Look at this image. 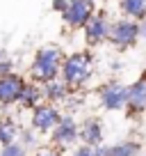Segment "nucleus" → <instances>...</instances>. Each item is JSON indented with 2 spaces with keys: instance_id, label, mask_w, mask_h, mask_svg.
Returning a JSON list of instances; mask_svg holds the SVG:
<instances>
[{
  "instance_id": "obj_1",
  "label": "nucleus",
  "mask_w": 146,
  "mask_h": 156,
  "mask_svg": "<svg viewBox=\"0 0 146 156\" xmlns=\"http://www.w3.org/2000/svg\"><path fill=\"white\" fill-rule=\"evenodd\" d=\"M62 51L55 46H41L32 60V76L37 83H50L59 78V69H62Z\"/></svg>"
},
{
  "instance_id": "obj_2",
  "label": "nucleus",
  "mask_w": 146,
  "mask_h": 156,
  "mask_svg": "<svg viewBox=\"0 0 146 156\" xmlns=\"http://www.w3.org/2000/svg\"><path fill=\"white\" fill-rule=\"evenodd\" d=\"M59 76L66 83V87H78L85 80H89L91 76V55L87 51L82 53H71L62 60V69H59Z\"/></svg>"
},
{
  "instance_id": "obj_3",
  "label": "nucleus",
  "mask_w": 146,
  "mask_h": 156,
  "mask_svg": "<svg viewBox=\"0 0 146 156\" xmlns=\"http://www.w3.org/2000/svg\"><path fill=\"white\" fill-rule=\"evenodd\" d=\"M139 39V23L132 19H119L110 23V32H107V41L117 46L119 51H126L137 44Z\"/></svg>"
},
{
  "instance_id": "obj_4",
  "label": "nucleus",
  "mask_w": 146,
  "mask_h": 156,
  "mask_svg": "<svg viewBox=\"0 0 146 156\" xmlns=\"http://www.w3.org/2000/svg\"><path fill=\"white\" fill-rule=\"evenodd\" d=\"M91 16H94V0H68V7L62 14V21L71 30H80L87 25Z\"/></svg>"
},
{
  "instance_id": "obj_5",
  "label": "nucleus",
  "mask_w": 146,
  "mask_h": 156,
  "mask_svg": "<svg viewBox=\"0 0 146 156\" xmlns=\"http://www.w3.org/2000/svg\"><path fill=\"white\" fill-rule=\"evenodd\" d=\"M25 80L21 73L12 71L7 76H0V103L2 106H12V103H18L21 94L25 90Z\"/></svg>"
},
{
  "instance_id": "obj_6",
  "label": "nucleus",
  "mask_w": 146,
  "mask_h": 156,
  "mask_svg": "<svg viewBox=\"0 0 146 156\" xmlns=\"http://www.w3.org/2000/svg\"><path fill=\"white\" fill-rule=\"evenodd\" d=\"M98 94H101V103H103L105 110H121V108H126L128 87L121 85V83H117V80L105 83L101 90H98Z\"/></svg>"
},
{
  "instance_id": "obj_7",
  "label": "nucleus",
  "mask_w": 146,
  "mask_h": 156,
  "mask_svg": "<svg viewBox=\"0 0 146 156\" xmlns=\"http://www.w3.org/2000/svg\"><path fill=\"white\" fill-rule=\"evenodd\" d=\"M85 44L89 48H96L103 41H107V32H110V21L105 14H94L85 25Z\"/></svg>"
},
{
  "instance_id": "obj_8",
  "label": "nucleus",
  "mask_w": 146,
  "mask_h": 156,
  "mask_svg": "<svg viewBox=\"0 0 146 156\" xmlns=\"http://www.w3.org/2000/svg\"><path fill=\"white\" fill-rule=\"evenodd\" d=\"M32 126L37 129V131L46 133V131H53L55 126L59 124V119H62V115H59V110L55 106H48V103H39L37 108H32Z\"/></svg>"
},
{
  "instance_id": "obj_9",
  "label": "nucleus",
  "mask_w": 146,
  "mask_h": 156,
  "mask_svg": "<svg viewBox=\"0 0 146 156\" xmlns=\"http://www.w3.org/2000/svg\"><path fill=\"white\" fill-rule=\"evenodd\" d=\"M126 108L130 112H144L146 110V69L132 85H128V101Z\"/></svg>"
},
{
  "instance_id": "obj_10",
  "label": "nucleus",
  "mask_w": 146,
  "mask_h": 156,
  "mask_svg": "<svg viewBox=\"0 0 146 156\" xmlns=\"http://www.w3.org/2000/svg\"><path fill=\"white\" fill-rule=\"evenodd\" d=\"M53 142L55 145H59V147H66V145H71L73 140H78V126H75V122H73V117L71 115H66V117H62L59 119V124L53 129Z\"/></svg>"
},
{
  "instance_id": "obj_11",
  "label": "nucleus",
  "mask_w": 146,
  "mask_h": 156,
  "mask_svg": "<svg viewBox=\"0 0 146 156\" xmlns=\"http://www.w3.org/2000/svg\"><path fill=\"white\" fill-rule=\"evenodd\" d=\"M78 138H82V145H89V147L101 145V140H103L101 122H98V119H87V122L82 124V131L78 133Z\"/></svg>"
},
{
  "instance_id": "obj_12",
  "label": "nucleus",
  "mask_w": 146,
  "mask_h": 156,
  "mask_svg": "<svg viewBox=\"0 0 146 156\" xmlns=\"http://www.w3.org/2000/svg\"><path fill=\"white\" fill-rule=\"evenodd\" d=\"M123 16L132 21H146V0H119Z\"/></svg>"
},
{
  "instance_id": "obj_13",
  "label": "nucleus",
  "mask_w": 146,
  "mask_h": 156,
  "mask_svg": "<svg viewBox=\"0 0 146 156\" xmlns=\"http://www.w3.org/2000/svg\"><path fill=\"white\" fill-rule=\"evenodd\" d=\"M41 99H44V92H41V87L37 83H25V90L23 94H21L18 103L25 108H37L41 103Z\"/></svg>"
},
{
  "instance_id": "obj_14",
  "label": "nucleus",
  "mask_w": 146,
  "mask_h": 156,
  "mask_svg": "<svg viewBox=\"0 0 146 156\" xmlns=\"http://www.w3.org/2000/svg\"><path fill=\"white\" fill-rule=\"evenodd\" d=\"M66 83L64 80H50V83H44V87H41V92H44V99H48V101H59V99L66 97Z\"/></svg>"
},
{
  "instance_id": "obj_15",
  "label": "nucleus",
  "mask_w": 146,
  "mask_h": 156,
  "mask_svg": "<svg viewBox=\"0 0 146 156\" xmlns=\"http://www.w3.org/2000/svg\"><path fill=\"white\" fill-rule=\"evenodd\" d=\"M110 156H139V145L132 140L119 142V145L110 147Z\"/></svg>"
},
{
  "instance_id": "obj_16",
  "label": "nucleus",
  "mask_w": 146,
  "mask_h": 156,
  "mask_svg": "<svg viewBox=\"0 0 146 156\" xmlns=\"http://www.w3.org/2000/svg\"><path fill=\"white\" fill-rule=\"evenodd\" d=\"M16 136H18V131H16L14 122L12 119H0V145L5 147L9 142H14Z\"/></svg>"
},
{
  "instance_id": "obj_17",
  "label": "nucleus",
  "mask_w": 146,
  "mask_h": 156,
  "mask_svg": "<svg viewBox=\"0 0 146 156\" xmlns=\"http://www.w3.org/2000/svg\"><path fill=\"white\" fill-rule=\"evenodd\" d=\"M0 156H25V145L23 142H9L0 149Z\"/></svg>"
},
{
  "instance_id": "obj_18",
  "label": "nucleus",
  "mask_w": 146,
  "mask_h": 156,
  "mask_svg": "<svg viewBox=\"0 0 146 156\" xmlns=\"http://www.w3.org/2000/svg\"><path fill=\"white\" fill-rule=\"evenodd\" d=\"M14 71V62H12V58H5L0 60V76H7V73Z\"/></svg>"
},
{
  "instance_id": "obj_19",
  "label": "nucleus",
  "mask_w": 146,
  "mask_h": 156,
  "mask_svg": "<svg viewBox=\"0 0 146 156\" xmlns=\"http://www.w3.org/2000/svg\"><path fill=\"white\" fill-rule=\"evenodd\" d=\"M66 7H68V0H53V9L59 12V14H64Z\"/></svg>"
},
{
  "instance_id": "obj_20",
  "label": "nucleus",
  "mask_w": 146,
  "mask_h": 156,
  "mask_svg": "<svg viewBox=\"0 0 146 156\" xmlns=\"http://www.w3.org/2000/svg\"><path fill=\"white\" fill-rule=\"evenodd\" d=\"M71 156H94V154H91V147L89 145H82V147H78V149L73 151Z\"/></svg>"
},
{
  "instance_id": "obj_21",
  "label": "nucleus",
  "mask_w": 146,
  "mask_h": 156,
  "mask_svg": "<svg viewBox=\"0 0 146 156\" xmlns=\"http://www.w3.org/2000/svg\"><path fill=\"white\" fill-rule=\"evenodd\" d=\"M21 140H23L25 145H32V142H34V136H32V131H23V133H21Z\"/></svg>"
},
{
  "instance_id": "obj_22",
  "label": "nucleus",
  "mask_w": 146,
  "mask_h": 156,
  "mask_svg": "<svg viewBox=\"0 0 146 156\" xmlns=\"http://www.w3.org/2000/svg\"><path fill=\"white\" fill-rule=\"evenodd\" d=\"M34 156H59L57 151H53V149H41V151H37Z\"/></svg>"
},
{
  "instance_id": "obj_23",
  "label": "nucleus",
  "mask_w": 146,
  "mask_h": 156,
  "mask_svg": "<svg viewBox=\"0 0 146 156\" xmlns=\"http://www.w3.org/2000/svg\"><path fill=\"white\" fill-rule=\"evenodd\" d=\"M139 37L146 39V21H144V23H139Z\"/></svg>"
},
{
  "instance_id": "obj_24",
  "label": "nucleus",
  "mask_w": 146,
  "mask_h": 156,
  "mask_svg": "<svg viewBox=\"0 0 146 156\" xmlns=\"http://www.w3.org/2000/svg\"><path fill=\"white\" fill-rule=\"evenodd\" d=\"M5 58H9V53H7L5 48H0V60H5Z\"/></svg>"
}]
</instances>
